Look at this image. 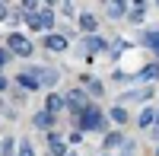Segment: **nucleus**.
Listing matches in <instances>:
<instances>
[{
	"mask_svg": "<svg viewBox=\"0 0 159 156\" xmlns=\"http://www.w3.org/2000/svg\"><path fill=\"white\" fill-rule=\"evenodd\" d=\"M73 124H76L80 134H83V131H105V112H99L96 105H89V108H83L73 118Z\"/></svg>",
	"mask_w": 159,
	"mask_h": 156,
	"instance_id": "f257e3e1",
	"label": "nucleus"
},
{
	"mask_svg": "<svg viewBox=\"0 0 159 156\" xmlns=\"http://www.w3.org/2000/svg\"><path fill=\"white\" fill-rule=\"evenodd\" d=\"M25 22H29L32 29H48V25H54V10L25 3Z\"/></svg>",
	"mask_w": 159,
	"mask_h": 156,
	"instance_id": "f03ea898",
	"label": "nucleus"
},
{
	"mask_svg": "<svg viewBox=\"0 0 159 156\" xmlns=\"http://www.w3.org/2000/svg\"><path fill=\"white\" fill-rule=\"evenodd\" d=\"M7 51H10V54H19V57H29L32 54V42L25 35L13 32V35H7Z\"/></svg>",
	"mask_w": 159,
	"mask_h": 156,
	"instance_id": "7ed1b4c3",
	"label": "nucleus"
},
{
	"mask_svg": "<svg viewBox=\"0 0 159 156\" xmlns=\"http://www.w3.org/2000/svg\"><path fill=\"white\" fill-rule=\"evenodd\" d=\"M16 86H22V89H29V93H35V89L42 86V80H38V70H22V73H16Z\"/></svg>",
	"mask_w": 159,
	"mask_h": 156,
	"instance_id": "20e7f679",
	"label": "nucleus"
},
{
	"mask_svg": "<svg viewBox=\"0 0 159 156\" xmlns=\"http://www.w3.org/2000/svg\"><path fill=\"white\" fill-rule=\"evenodd\" d=\"M64 102H67V105L80 115V112H83V108H89V99H86V93H83V89H73V93H67V99H64Z\"/></svg>",
	"mask_w": 159,
	"mask_h": 156,
	"instance_id": "39448f33",
	"label": "nucleus"
},
{
	"mask_svg": "<svg viewBox=\"0 0 159 156\" xmlns=\"http://www.w3.org/2000/svg\"><path fill=\"white\" fill-rule=\"evenodd\" d=\"M45 48H48V51H64V48H67V38L51 32V35H45Z\"/></svg>",
	"mask_w": 159,
	"mask_h": 156,
	"instance_id": "423d86ee",
	"label": "nucleus"
},
{
	"mask_svg": "<svg viewBox=\"0 0 159 156\" xmlns=\"http://www.w3.org/2000/svg\"><path fill=\"white\" fill-rule=\"evenodd\" d=\"M48 150L54 153V156H64V150H67V147H64V140H61V134H54V131L48 134Z\"/></svg>",
	"mask_w": 159,
	"mask_h": 156,
	"instance_id": "0eeeda50",
	"label": "nucleus"
},
{
	"mask_svg": "<svg viewBox=\"0 0 159 156\" xmlns=\"http://www.w3.org/2000/svg\"><path fill=\"white\" fill-rule=\"evenodd\" d=\"M61 108H64V99H61L57 93H51V96H48V102H45V112H51V115H57Z\"/></svg>",
	"mask_w": 159,
	"mask_h": 156,
	"instance_id": "6e6552de",
	"label": "nucleus"
},
{
	"mask_svg": "<svg viewBox=\"0 0 159 156\" xmlns=\"http://www.w3.org/2000/svg\"><path fill=\"white\" fill-rule=\"evenodd\" d=\"M51 124H54V115L51 112H38L35 115V127H51Z\"/></svg>",
	"mask_w": 159,
	"mask_h": 156,
	"instance_id": "1a4fd4ad",
	"label": "nucleus"
},
{
	"mask_svg": "<svg viewBox=\"0 0 159 156\" xmlns=\"http://www.w3.org/2000/svg\"><path fill=\"white\" fill-rule=\"evenodd\" d=\"M80 25H83L86 32H92L96 29V16H92V13H80Z\"/></svg>",
	"mask_w": 159,
	"mask_h": 156,
	"instance_id": "9d476101",
	"label": "nucleus"
},
{
	"mask_svg": "<svg viewBox=\"0 0 159 156\" xmlns=\"http://www.w3.org/2000/svg\"><path fill=\"white\" fill-rule=\"evenodd\" d=\"M137 121H140V127H150V124L156 121V108H147V112H143V115H140Z\"/></svg>",
	"mask_w": 159,
	"mask_h": 156,
	"instance_id": "9b49d317",
	"label": "nucleus"
},
{
	"mask_svg": "<svg viewBox=\"0 0 159 156\" xmlns=\"http://www.w3.org/2000/svg\"><path fill=\"white\" fill-rule=\"evenodd\" d=\"M143 42H147V45L156 51V57H159V32H147V35H143Z\"/></svg>",
	"mask_w": 159,
	"mask_h": 156,
	"instance_id": "f8f14e48",
	"label": "nucleus"
},
{
	"mask_svg": "<svg viewBox=\"0 0 159 156\" xmlns=\"http://www.w3.org/2000/svg\"><path fill=\"white\" fill-rule=\"evenodd\" d=\"M111 121L124 124V121H127V108H121V105H118V108H111Z\"/></svg>",
	"mask_w": 159,
	"mask_h": 156,
	"instance_id": "ddd939ff",
	"label": "nucleus"
},
{
	"mask_svg": "<svg viewBox=\"0 0 159 156\" xmlns=\"http://www.w3.org/2000/svg\"><path fill=\"white\" fill-rule=\"evenodd\" d=\"M156 73H159V64H150L147 70H140V73H137V80H150V76H156Z\"/></svg>",
	"mask_w": 159,
	"mask_h": 156,
	"instance_id": "4468645a",
	"label": "nucleus"
},
{
	"mask_svg": "<svg viewBox=\"0 0 159 156\" xmlns=\"http://www.w3.org/2000/svg\"><path fill=\"white\" fill-rule=\"evenodd\" d=\"M124 10H127V3H111V7H108V16L118 19V16H124Z\"/></svg>",
	"mask_w": 159,
	"mask_h": 156,
	"instance_id": "2eb2a0df",
	"label": "nucleus"
},
{
	"mask_svg": "<svg viewBox=\"0 0 159 156\" xmlns=\"http://www.w3.org/2000/svg\"><path fill=\"white\" fill-rule=\"evenodd\" d=\"M118 144H124V140H121V134H105V147H118Z\"/></svg>",
	"mask_w": 159,
	"mask_h": 156,
	"instance_id": "dca6fc26",
	"label": "nucleus"
},
{
	"mask_svg": "<svg viewBox=\"0 0 159 156\" xmlns=\"http://www.w3.org/2000/svg\"><path fill=\"white\" fill-rule=\"evenodd\" d=\"M86 48H105V42L96 38V35H86Z\"/></svg>",
	"mask_w": 159,
	"mask_h": 156,
	"instance_id": "f3484780",
	"label": "nucleus"
},
{
	"mask_svg": "<svg viewBox=\"0 0 159 156\" xmlns=\"http://www.w3.org/2000/svg\"><path fill=\"white\" fill-rule=\"evenodd\" d=\"M143 13H147V7H143V3H134V13H130V19H143Z\"/></svg>",
	"mask_w": 159,
	"mask_h": 156,
	"instance_id": "a211bd4d",
	"label": "nucleus"
},
{
	"mask_svg": "<svg viewBox=\"0 0 159 156\" xmlns=\"http://www.w3.org/2000/svg\"><path fill=\"white\" fill-rule=\"evenodd\" d=\"M19 156H35V153H32V144H29V140H22V144H19Z\"/></svg>",
	"mask_w": 159,
	"mask_h": 156,
	"instance_id": "6ab92c4d",
	"label": "nucleus"
},
{
	"mask_svg": "<svg viewBox=\"0 0 159 156\" xmlns=\"http://www.w3.org/2000/svg\"><path fill=\"white\" fill-rule=\"evenodd\" d=\"M13 61V54H10V51L7 48H0V67H7V64Z\"/></svg>",
	"mask_w": 159,
	"mask_h": 156,
	"instance_id": "aec40b11",
	"label": "nucleus"
},
{
	"mask_svg": "<svg viewBox=\"0 0 159 156\" xmlns=\"http://www.w3.org/2000/svg\"><path fill=\"white\" fill-rule=\"evenodd\" d=\"M102 89H105L102 83H96V80H89V93H92V96H102Z\"/></svg>",
	"mask_w": 159,
	"mask_h": 156,
	"instance_id": "412c9836",
	"label": "nucleus"
},
{
	"mask_svg": "<svg viewBox=\"0 0 159 156\" xmlns=\"http://www.w3.org/2000/svg\"><path fill=\"white\" fill-rule=\"evenodd\" d=\"M3 89H7V76H0V93H3Z\"/></svg>",
	"mask_w": 159,
	"mask_h": 156,
	"instance_id": "4be33fe9",
	"label": "nucleus"
},
{
	"mask_svg": "<svg viewBox=\"0 0 159 156\" xmlns=\"http://www.w3.org/2000/svg\"><path fill=\"white\" fill-rule=\"evenodd\" d=\"M0 16H7V7H3V3H0Z\"/></svg>",
	"mask_w": 159,
	"mask_h": 156,
	"instance_id": "5701e85b",
	"label": "nucleus"
},
{
	"mask_svg": "<svg viewBox=\"0 0 159 156\" xmlns=\"http://www.w3.org/2000/svg\"><path fill=\"white\" fill-rule=\"evenodd\" d=\"M67 156H76V153H67Z\"/></svg>",
	"mask_w": 159,
	"mask_h": 156,
	"instance_id": "b1692460",
	"label": "nucleus"
},
{
	"mask_svg": "<svg viewBox=\"0 0 159 156\" xmlns=\"http://www.w3.org/2000/svg\"><path fill=\"white\" fill-rule=\"evenodd\" d=\"M156 156H159V147H156Z\"/></svg>",
	"mask_w": 159,
	"mask_h": 156,
	"instance_id": "393cba45",
	"label": "nucleus"
}]
</instances>
